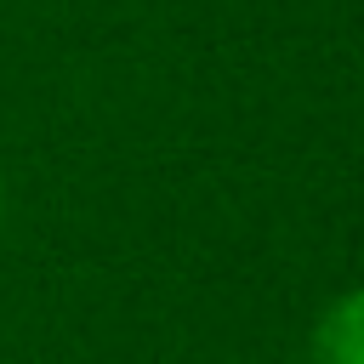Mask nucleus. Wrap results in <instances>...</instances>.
I'll return each instance as SVG.
<instances>
[{
	"label": "nucleus",
	"mask_w": 364,
	"mask_h": 364,
	"mask_svg": "<svg viewBox=\"0 0 364 364\" xmlns=\"http://www.w3.org/2000/svg\"><path fill=\"white\" fill-rule=\"evenodd\" d=\"M313 364H364V284L336 296L313 324Z\"/></svg>",
	"instance_id": "obj_1"
}]
</instances>
